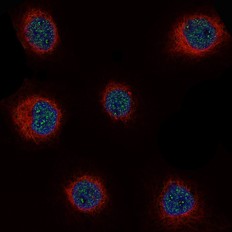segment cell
<instances>
[{
	"mask_svg": "<svg viewBox=\"0 0 232 232\" xmlns=\"http://www.w3.org/2000/svg\"><path fill=\"white\" fill-rule=\"evenodd\" d=\"M152 204L155 218L166 229H193L206 219L204 202L197 186L179 177L164 180L155 190Z\"/></svg>",
	"mask_w": 232,
	"mask_h": 232,
	"instance_id": "1",
	"label": "cell"
},
{
	"mask_svg": "<svg viewBox=\"0 0 232 232\" xmlns=\"http://www.w3.org/2000/svg\"><path fill=\"white\" fill-rule=\"evenodd\" d=\"M68 200L77 210L88 213H95L103 209L108 197L102 180L90 174L75 177L65 188Z\"/></svg>",
	"mask_w": 232,
	"mask_h": 232,
	"instance_id": "5",
	"label": "cell"
},
{
	"mask_svg": "<svg viewBox=\"0 0 232 232\" xmlns=\"http://www.w3.org/2000/svg\"><path fill=\"white\" fill-rule=\"evenodd\" d=\"M12 117L21 135L36 143L53 138L61 126V110L55 101L37 95L21 99L13 106Z\"/></svg>",
	"mask_w": 232,
	"mask_h": 232,
	"instance_id": "2",
	"label": "cell"
},
{
	"mask_svg": "<svg viewBox=\"0 0 232 232\" xmlns=\"http://www.w3.org/2000/svg\"><path fill=\"white\" fill-rule=\"evenodd\" d=\"M102 103L104 110L113 120L127 125L134 119L137 102L128 85L114 81L109 82L103 93Z\"/></svg>",
	"mask_w": 232,
	"mask_h": 232,
	"instance_id": "6",
	"label": "cell"
},
{
	"mask_svg": "<svg viewBox=\"0 0 232 232\" xmlns=\"http://www.w3.org/2000/svg\"><path fill=\"white\" fill-rule=\"evenodd\" d=\"M16 27L17 37L24 48L37 55L50 54L58 45L56 24L49 13L39 8H28Z\"/></svg>",
	"mask_w": 232,
	"mask_h": 232,
	"instance_id": "4",
	"label": "cell"
},
{
	"mask_svg": "<svg viewBox=\"0 0 232 232\" xmlns=\"http://www.w3.org/2000/svg\"><path fill=\"white\" fill-rule=\"evenodd\" d=\"M229 37L218 17L201 13L189 14L182 17L174 26L172 49L181 54L202 56L215 51Z\"/></svg>",
	"mask_w": 232,
	"mask_h": 232,
	"instance_id": "3",
	"label": "cell"
}]
</instances>
